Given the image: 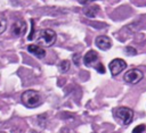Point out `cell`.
I'll list each match as a JSON object with an SVG mask.
<instances>
[{
	"label": "cell",
	"mask_w": 146,
	"mask_h": 133,
	"mask_svg": "<svg viewBox=\"0 0 146 133\" xmlns=\"http://www.w3.org/2000/svg\"><path fill=\"white\" fill-rule=\"evenodd\" d=\"M34 36H35V34H34V20H31V32H30L27 39L29 40H33Z\"/></svg>",
	"instance_id": "cell-14"
},
{
	"label": "cell",
	"mask_w": 146,
	"mask_h": 133,
	"mask_svg": "<svg viewBox=\"0 0 146 133\" xmlns=\"http://www.w3.org/2000/svg\"><path fill=\"white\" fill-rule=\"evenodd\" d=\"M95 43H96V45L100 50H108L112 47V41L106 35H99V36H97L96 40H95Z\"/></svg>",
	"instance_id": "cell-7"
},
{
	"label": "cell",
	"mask_w": 146,
	"mask_h": 133,
	"mask_svg": "<svg viewBox=\"0 0 146 133\" xmlns=\"http://www.w3.org/2000/svg\"><path fill=\"white\" fill-rule=\"evenodd\" d=\"M114 115L124 125H129L133 119V111L129 107H119V108L114 109Z\"/></svg>",
	"instance_id": "cell-3"
},
{
	"label": "cell",
	"mask_w": 146,
	"mask_h": 133,
	"mask_svg": "<svg viewBox=\"0 0 146 133\" xmlns=\"http://www.w3.org/2000/svg\"><path fill=\"white\" fill-rule=\"evenodd\" d=\"M96 70H98L100 74L105 73V67H104V65H103L102 63H98V64L96 65Z\"/></svg>",
	"instance_id": "cell-16"
},
{
	"label": "cell",
	"mask_w": 146,
	"mask_h": 133,
	"mask_svg": "<svg viewBox=\"0 0 146 133\" xmlns=\"http://www.w3.org/2000/svg\"><path fill=\"white\" fill-rule=\"evenodd\" d=\"M125 67H127V64H125V61H124L123 59H121V58H115V59H113V60L110 63V65H108V68H110V70H111V73H112L113 76L120 74L123 69H125Z\"/></svg>",
	"instance_id": "cell-5"
},
{
	"label": "cell",
	"mask_w": 146,
	"mask_h": 133,
	"mask_svg": "<svg viewBox=\"0 0 146 133\" xmlns=\"http://www.w3.org/2000/svg\"><path fill=\"white\" fill-rule=\"evenodd\" d=\"M79 1V3H81V5H88V3H90V2H92V1H95V0H78Z\"/></svg>",
	"instance_id": "cell-18"
},
{
	"label": "cell",
	"mask_w": 146,
	"mask_h": 133,
	"mask_svg": "<svg viewBox=\"0 0 146 133\" xmlns=\"http://www.w3.org/2000/svg\"><path fill=\"white\" fill-rule=\"evenodd\" d=\"M145 130H146V125H145V124H141V125L136 126V127L132 130V133H144Z\"/></svg>",
	"instance_id": "cell-13"
},
{
	"label": "cell",
	"mask_w": 146,
	"mask_h": 133,
	"mask_svg": "<svg viewBox=\"0 0 146 133\" xmlns=\"http://www.w3.org/2000/svg\"><path fill=\"white\" fill-rule=\"evenodd\" d=\"M97 59H98V53L94 50H89L83 57V63L86 66H92L97 61Z\"/></svg>",
	"instance_id": "cell-9"
},
{
	"label": "cell",
	"mask_w": 146,
	"mask_h": 133,
	"mask_svg": "<svg viewBox=\"0 0 146 133\" xmlns=\"http://www.w3.org/2000/svg\"><path fill=\"white\" fill-rule=\"evenodd\" d=\"M6 28H7V18L0 14V34L3 33Z\"/></svg>",
	"instance_id": "cell-12"
},
{
	"label": "cell",
	"mask_w": 146,
	"mask_h": 133,
	"mask_svg": "<svg viewBox=\"0 0 146 133\" xmlns=\"http://www.w3.org/2000/svg\"><path fill=\"white\" fill-rule=\"evenodd\" d=\"M73 60H74L75 65L78 66V65L80 64V56H79V55H74V56H73Z\"/></svg>",
	"instance_id": "cell-17"
},
{
	"label": "cell",
	"mask_w": 146,
	"mask_h": 133,
	"mask_svg": "<svg viewBox=\"0 0 146 133\" xmlns=\"http://www.w3.org/2000/svg\"><path fill=\"white\" fill-rule=\"evenodd\" d=\"M98 9H99V8H98L97 6H90V7H87V8L83 9V14H84L87 17H89V18H94V17L97 15Z\"/></svg>",
	"instance_id": "cell-10"
},
{
	"label": "cell",
	"mask_w": 146,
	"mask_h": 133,
	"mask_svg": "<svg viewBox=\"0 0 146 133\" xmlns=\"http://www.w3.org/2000/svg\"><path fill=\"white\" fill-rule=\"evenodd\" d=\"M125 52H127V55H129V56H131V55H136V53H137L136 49L132 48V47H125Z\"/></svg>",
	"instance_id": "cell-15"
},
{
	"label": "cell",
	"mask_w": 146,
	"mask_h": 133,
	"mask_svg": "<svg viewBox=\"0 0 146 133\" xmlns=\"http://www.w3.org/2000/svg\"><path fill=\"white\" fill-rule=\"evenodd\" d=\"M144 77V74L141 70L137 69V68H132L129 69L127 73H124L123 75V80L130 84H137L138 82H140Z\"/></svg>",
	"instance_id": "cell-4"
},
{
	"label": "cell",
	"mask_w": 146,
	"mask_h": 133,
	"mask_svg": "<svg viewBox=\"0 0 146 133\" xmlns=\"http://www.w3.org/2000/svg\"><path fill=\"white\" fill-rule=\"evenodd\" d=\"M27 51L32 55H34L36 58H43L46 56V50L40 47V45H36V44H30L27 45Z\"/></svg>",
	"instance_id": "cell-8"
},
{
	"label": "cell",
	"mask_w": 146,
	"mask_h": 133,
	"mask_svg": "<svg viewBox=\"0 0 146 133\" xmlns=\"http://www.w3.org/2000/svg\"><path fill=\"white\" fill-rule=\"evenodd\" d=\"M0 133H5V132H0Z\"/></svg>",
	"instance_id": "cell-19"
},
{
	"label": "cell",
	"mask_w": 146,
	"mask_h": 133,
	"mask_svg": "<svg viewBox=\"0 0 146 133\" xmlns=\"http://www.w3.org/2000/svg\"><path fill=\"white\" fill-rule=\"evenodd\" d=\"M56 38H57V35L54 30L46 28L39 33L38 43L41 44V47H50L56 42Z\"/></svg>",
	"instance_id": "cell-2"
},
{
	"label": "cell",
	"mask_w": 146,
	"mask_h": 133,
	"mask_svg": "<svg viewBox=\"0 0 146 133\" xmlns=\"http://www.w3.org/2000/svg\"><path fill=\"white\" fill-rule=\"evenodd\" d=\"M21 100L23 102V105L27 108H35L38 106L41 105L42 100H41V95L38 91L35 90H26L22 93L21 95Z\"/></svg>",
	"instance_id": "cell-1"
},
{
	"label": "cell",
	"mask_w": 146,
	"mask_h": 133,
	"mask_svg": "<svg viewBox=\"0 0 146 133\" xmlns=\"http://www.w3.org/2000/svg\"><path fill=\"white\" fill-rule=\"evenodd\" d=\"M26 32V23L23 19H17L11 26V34L15 36H22Z\"/></svg>",
	"instance_id": "cell-6"
},
{
	"label": "cell",
	"mask_w": 146,
	"mask_h": 133,
	"mask_svg": "<svg viewBox=\"0 0 146 133\" xmlns=\"http://www.w3.org/2000/svg\"><path fill=\"white\" fill-rule=\"evenodd\" d=\"M71 67V63L68 60H63L60 64H59V70L62 73H66Z\"/></svg>",
	"instance_id": "cell-11"
}]
</instances>
